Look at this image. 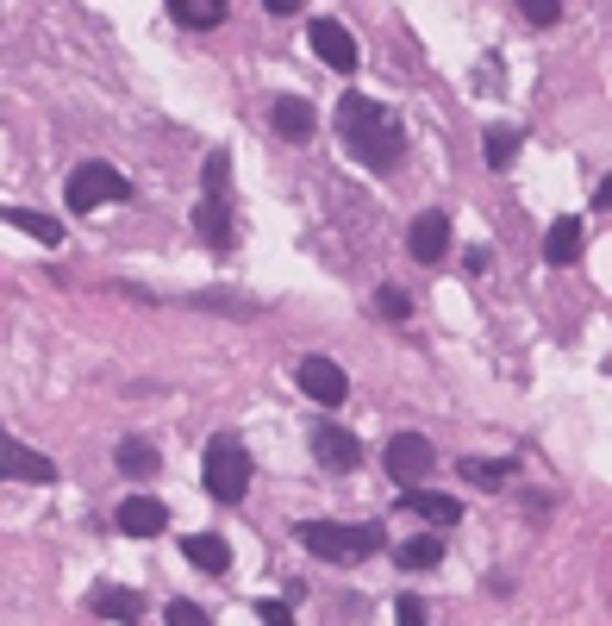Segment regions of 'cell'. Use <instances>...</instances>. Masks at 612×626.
Returning a JSON list of instances; mask_svg holds the SVG:
<instances>
[{
    "mask_svg": "<svg viewBox=\"0 0 612 626\" xmlns=\"http://www.w3.org/2000/svg\"><path fill=\"white\" fill-rule=\"evenodd\" d=\"M338 138H345V151L357 156L363 170H375V176H387V170L401 163V151H406L401 114H387L382 100H369V95L338 100Z\"/></svg>",
    "mask_w": 612,
    "mask_h": 626,
    "instance_id": "obj_1",
    "label": "cell"
},
{
    "mask_svg": "<svg viewBox=\"0 0 612 626\" xmlns=\"http://www.w3.org/2000/svg\"><path fill=\"white\" fill-rule=\"evenodd\" d=\"M194 233L207 238L212 251H231V245H238V219H231V156L226 151L207 156V188L194 201Z\"/></svg>",
    "mask_w": 612,
    "mask_h": 626,
    "instance_id": "obj_2",
    "label": "cell"
},
{
    "mask_svg": "<svg viewBox=\"0 0 612 626\" xmlns=\"http://www.w3.org/2000/svg\"><path fill=\"white\" fill-rule=\"evenodd\" d=\"M300 546L313 558H331V564H357V558H375L387 546V532L375 520L363 527H338V520H300Z\"/></svg>",
    "mask_w": 612,
    "mask_h": 626,
    "instance_id": "obj_3",
    "label": "cell"
},
{
    "mask_svg": "<svg viewBox=\"0 0 612 626\" xmlns=\"http://www.w3.org/2000/svg\"><path fill=\"white\" fill-rule=\"evenodd\" d=\"M200 476H207V495L212 501H226V508H238L250 495V451L231 439V432H219L207 445V464H200Z\"/></svg>",
    "mask_w": 612,
    "mask_h": 626,
    "instance_id": "obj_4",
    "label": "cell"
},
{
    "mask_svg": "<svg viewBox=\"0 0 612 626\" xmlns=\"http://www.w3.org/2000/svg\"><path fill=\"white\" fill-rule=\"evenodd\" d=\"M63 195H69V207H76V214H95L100 201H125V195H132V182L119 176L113 163H76Z\"/></svg>",
    "mask_w": 612,
    "mask_h": 626,
    "instance_id": "obj_5",
    "label": "cell"
},
{
    "mask_svg": "<svg viewBox=\"0 0 612 626\" xmlns=\"http://www.w3.org/2000/svg\"><path fill=\"white\" fill-rule=\"evenodd\" d=\"M294 389H300L306 401H319V408H345L350 376H345V364H338V357L313 352V357H300V364H294Z\"/></svg>",
    "mask_w": 612,
    "mask_h": 626,
    "instance_id": "obj_6",
    "label": "cell"
},
{
    "mask_svg": "<svg viewBox=\"0 0 612 626\" xmlns=\"http://www.w3.org/2000/svg\"><path fill=\"white\" fill-rule=\"evenodd\" d=\"M438 470V451L425 432H394L387 439V476L401 483V489H425V476Z\"/></svg>",
    "mask_w": 612,
    "mask_h": 626,
    "instance_id": "obj_7",
    "label": "cell"
},
{
    "mask_svg": "<svg viewBox=\"0 0 612 626\" xmlns=\"http://www.w3.org/2000/svg\"><path fill=\"white\" fill-rule=\"evenodd\" d=\"M406 251H413V263H425V270H438L444 257H450V214H438V207H425L413 226H406Z\"/></svg>",
    "mask_w": 612,
    "mask_h": 626,
    "instance_id": "obj_8",
    "label": "cell"
},
{
    "mask_svg": "<svg viewBox=\"0 0 612 626\" xmlns=\"http://www.w3.org/2000/svg\"><path fill=\"white\" fill-rule=\"evenodd\" d=\"M0 476H7V483H32V489H44V483H57V464H51L44 451H32V445H20V439L0 432Z\"/></svg>",
    "mask_w": 612,
    "mask_h": 626,
    "instance_id": "obj_9",
    "label": "cell"
},
{
    "mask_svg": "<svg viewBox=\"0 0 612 626\" xmlns=\"http://www.w3.org/2000/svg\"><path fill=\"white\" fill-rule=\"evenodd\" d=\"M313 457L345 476V470L363 464V439H357L350 427H338V420H319V427H313Z\"/></svg>",
    "mask_w": 612,
    "mask_h": 626,
    "instance_id": "obj_10",
    "label": "cell"
},
{
    "mask_svg": "<svg viewBox=\"0 0 612 626\" xmlns=\"http://www.w3.org/2000/svg\"><path fill=\"white\" fill-rule=\"evenodd\" d=\"M306 44H313V57L326 63V69H338V76H350V69H357V39H350V25L313 20V25H306Z\"/></svg>",
    "mask_w": 612,
    "mask_h": 626,
    "instance_id": "obj_11",
    "label": "cell"
},
{
    "mask_svg": "<svg viewBox=\"0 0 612 626\" xmlns=\"http://www.w3.org/2000/svg\"><path fill=\"white\" fill-rule=\"evenodd\" d=\"M119 532H125V539H156V532H170V508H163L156 495H132V501L119 508Z\"/></svg>",
    "mask_w": 612,
    "mask_h": 626,
    "instance_id": "obj_12",
    "label": "cell"
},
{
    "mask_svg": "<svg viewBox=\"0 0 612 626\" xmlns=\"http://www.w3.org/2000/svg\"><path fill=\"white\" fill-rule=\"evenodd\" d=\"M581 245H588V233H581L575 214L550 219V233H544V263H550V270H569L575 257H581Z\"/></svg>",
    "mask_w": 612,
    "mask_h": 626,
    "instance_id": "obj_13",
    "label": "cell"
},
{
    "mask_svg": "<svg viewBox=\"0 0 612 626\" xmlns=\"http://www.w3.org/2000/svg\"><path fill=\"white\" fill-rule=\"evenodd\" d=\"M401 514H419L425 527H457L462 501H450V495H438V489H401Z\"/></svg>",
    "mask_w": 612,
    "mask_h": 626,
    "instance_id": "obj_14",
    "label": "cell"
},
{
    "mask_svg": "<svg viewBox=\"0 0 612 626\" xmlns=\"http://www.w3.org/2000/svg\"><path fill=\"white\" fill-rule=\"evenodd\" d=\"M88 607H95L100 620H113V626H138V620H144V602H138L132 589H113V583H100L95 595H88Z\"/></svg>",
    "mask_w": 612,
    "mask_h": 626,
    "instance_id": "obj_15",
    "label": "cell"
},
{
    "mask_svg": "<svg viewBox=\"0 0 612 626\" xmlns=\"http://www.w3.org/2000/svg\"><path fill=\"white\" fill-rule=\"evenodd\" d=\"M275 132H282L287 144H306V138L319 132V119H313V107H306L300 95H282L275 100Z\"/></svg>",
    "mask_w": 612,
    "mask_h": 626,
    "instance_id": "obj_16",
    "label": "cell"
},
{
    "mask_svg": "<svg viewBox=\"0 0 612 626\" xmlns=\"http://www.w3.org/2000/svg\"><path fill=\"white\" fill-rule=\"evenodd\" d=\"M182 551H188V564L207 570V576H226V570H231V546L219 539V532H194Z\"/></svg>",
    "mask_w": 612,
    "mask_h": 626,
    "instance_id": "obj_17",
    "label": "cell"
},
{
    "mask_svg": "<svg viewBox=\"0 0 612 626\" xmlns=\"http://www.w3.org/2000/svg\"><path fill=\"white\" fill-rule=\"evenodd\" d=\"M0 219H7V226H20V233H32L39 245H51V251L63 245V219H51V214H32V207H0Z\"/></svg>",
    "mask_w": 612,
    "mask_h": 626,
    "instance_id": "obj_18",
    "label": "cell"
},
{
    "mask_svg": "<svg viewBox=\"0 0 612 626\" xmlns=\"http://www.w3.org/2000/svg\"><path fill=\"white\" fill-rule=\"evenodd\" d=\"M518 126H488L481 132V156H488V170H513V156H518Z\"/></svg>",
    "mask_w": 612,
    "mask_h": 626,
    "instance_id": "obj_19",
    "label": "cell"
},
{
    "mask_svg": "<svg viewBox=\"0 0 612 626\" xmlns=\"http://www.w3.org/2000/svg\"><path fill=\"white\" fill-rule=\"evenodd\" d=\"M113 464L125 470V476H156V470H163V457H156V445H151V439H119Z\"/></svg>",
    "mask_w": 612,
    "mask_h": 626,
    "instance_id": "obj_20",
    "label": "cell"
},
{
    "mask_svg": "<svg viewBox=\"0 0 612 626\" xmlns=\"http://www.w3.org/2000/svg\"><path fill=\"white\" fill-rule=\"evenodd\" d=\"M394 564H401V570H438L444 564V546L431 539V532H419V539H406V546L394 551Z\"/></svg>",
    "mask_w": 612,
    "mask_h": 626,
    "instance_id": "obj_21",
    "label": "cell"
},
{
    "mask_svg": "<svg viewBox=\"0 0 612 626\" xmlns=\"http://www.w3.org/2000/svg\"><path fill=\"white\" fill-rule=\"evenodd\" d=\"M462 483H476V489H500V483H513V464H500V457H462Z\"/></svg>",
    "mask_w": 612,
    "mask_h": 626,
    "instance_id": "obj_22",
    "label": "cell"
},
{
    "mask_svg": "<svg viewBox=\"0 0 612 626\" xmlns=\"http://www.w3.org/2000/svg\"><path fill=\"white\" fill-rule=\"evenodd\" d=\"M170 13L182 25H200V32H207V25L226 20V0H170Z\"/></svg>",
    "mask_w": 612,
    "mask_h": 626,
    "instance_id": "obj_23",
    "label": "cell"
},
{
    "mask_svg": "<svg viewBox=\"0 0 612 626\" xmlns=\"http://www.w3.org/2000/svg\"><path fill=\"white\" fill-rule=\"evenodd\" d=\"M163 620H170V626H212V614L200 602H170V607H163Z\"/></svg>",
    "mask_w": 612,
    "mask_h": 626,
    "instance_id": "obj_24",
    "label": "cell"
},
{
    "mask_svg": "<svg viewBox=\"0 0 612 626\" xmlns=\"http://www.w3.org/2000/svg\"><path fill=\"white\" fill-rule=\"evenodd\" d=\"M375 313H382V320H406V313H413V301L387 282V289H375Z\"/></svg>",
    "mask_w": 612,
    "mask_h": 626,
    "instance_id": "obj_25",
    "label": "cell"
},
{
    "mask_svg": "<svg viewBox=\"0 0 612 626\" xmlns=\"http://www.w3.org/2000/svg\"><path fill=\"white\" fill-rule=\"evenodd\" d=\"M513 7H518L532 25H556V20H562V0H513Z\"/></svg>",
    "mask_w": 612,
    "mask_h": 626,
    "instance_id": "obj_26",
    "label": "cell"
},
{
    "mask_svg": "<svg viewBox=\"0 0 612 626\" xmlns=\"http://www.w3.org/2000/svg\"><path fill=\"white\" fill-rule=\"evenodd\" d=\"M394 626H431V620H425L419 595H401V602H394Z\"/></svg>",
    "mask_w": 612,
    "mask_h": 626,
    "instance_id": "obj_27",
    "label": "cell"
},
{
    "mask_svg": "<svg viewBox=\"0 0 612 626\" xmlns=\"http://www.w3.org/2000/svg\"><path fill=\"white\" fill-rule=\"evenodd\" d=\"M256 620L263 626H294V607L287 602H256Z\"/></svg>",
    "mask_w": 612,
    "mask_h": 626,
    "instance_id": "obj_28",
    "label": "cell"
},
{
    "mask_svg": "<svg viewBox=\"0 0 612 626\" xmlns=\"http://www.w3.org/2000/svg\"><path fill=\"white\" fill-rule=\"evenodd\" d=\"M269 13H275V20H294V13H300V0H263Z\"/></svg>",
    "mask_w": 612,
    "mask_h": 626,
    "instance_id": "obj_29",
    "label": "cell"
},
{
    "mask_svg": "<svg viewBox=\"0 0 612 626\" xmlns=\"http://www.w3.org/2000/svg\"><path fill=\"white\" fill-rule=\"evenodd\" d=\"M593 207H612V176L600 182V188H593Z\"/></svg>",
    "mask_w": 612,
    "mask_h": 626,
    "instance_id": "obj_30",
    "label": "cell"
}]
</instances>
